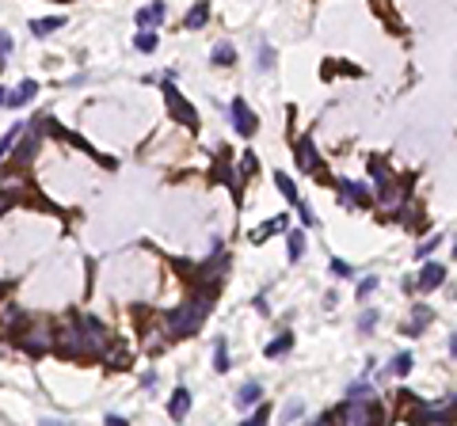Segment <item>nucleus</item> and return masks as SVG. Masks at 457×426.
<instances>
[{"label":"nucleus","instance_id":"obj_1","mask_svg":"<svg viewBox=\"0 0 457 426\" xmlns=\"http://www.w3.org/2000/svg\"><path fill=\"white\" fill-rule=\"evenodd\" d=\"M213 297H217V289H213V286H202V282H198L195 293H191L187 301L180 304V309H171L168 316H164V335H171V339H187V335H195V331L202 328V320L210 316Z\"/></svg>","mask_w":457,"mask_h":426},{"label":"nucleus","instance_id":"obj_2","mask_svg":"<svg viewBox=\"0 0 457 426\" xmlns=\"http://www.w3.org/2000/svg\"><path fill=\"white\" fill-rule=\"evenodd\" d=\"M385 415L381 400H347L339 403L335 411H328V423H377Z\"/></svg>","mask_w":457,"mask_h":426},{"label":"nucleus","instance_id":"obj_3","mask_svg":"<svg viewBox=\"0 0 457 426\" xmlns=\"http://www.w3.org/2000/svg\"><path fill=\"white\" fill-rule=\"evenodd\" d=\"M412 423H419V426H434V423H449L454 418V392L446 396V400H438V403H419V407H412Z\"/></svg>","mask_w":457,"mask_h":426},{"label":"nucleus","instance_id":"obj_4","mask_svg":"<svg viewBox=\"0 0 457 426\" xmlns=\"http://www.w3.org/2000/svg\"><path fill=\"white\" fill-rule=\"evenodd\" d=\"M16 346L27 354H46V350H54V331L46 324H31V328H23L16 335Z\"/></svg>","mask_w":457,"mask_h":426},{"label":"nucleus","instance_id":"obj_5","mask_svg":"<svg viewBox=\"0 0 457 426\" xmlns=\"http://www.w3.org/2000/svg\"><path fill=\"white\" fill-rule=\"evenodd\" d=\"M164 103H168V111H171V118L176 122H183V126H198V115H195V106L183 99V91L176 88V84L164 76Z\"/></svg>","mask_w":457,"mask_h":426},{"label":"nucleus","instance_id":"obj_6","mask_svg":"<svg viewBox=\"0 0 457 426\" xmlns=\"http://www.w3.org/2000/svg\"><path fill=\"white\" fill-rule=\"evenodd\" d=\"M81 324H84V354H103L107 346H111V331L99 324V320H92V316H81Z\"/></svg>","mask_w":457,"mask_h":426},{"label":"nucleus","instance_id":"obj_7","mask_svg":"<svg viewBox=\"0 0 457 426\" xmlns=\"http://www.w3.org/2000/svg\"><path fill=\"white\" fill-rule=\"evenodd\" d=\"M228 115H233V130L240 133V137H255V130H259V118H255V111L244 103V99H233L228 103Z\"/></svg>","mask_w":457,"mask_h":426},{"label":"nucleus","instance_id":"obj_8","mask_svg":"<svg viewBox=\"0 0 457 426\" xmlns=\"http://www.w3.org/2000/svg\"><path fill=\"white\" fill-rule=\"evenodd\" d=\"M225 274H228V255H221V251H213V259H206L202 267H198V282L213 286V289L225 282Z\"/></svg>","mask_w":457,"mask_h":426},{"label":"nucleus","instance_id":"obj_9","mask_svg":"<svg viewBox=\"0 0 457 426\" xmlns=\"http://www.w3.org/2000/svg\"><path fill=\"white\" fill-rule=\"evenodd\" d=\"M294 156H297V168H301V172H320V160H317V145H312V137H297Z\"/></svg>","mask_w":457,"mask_h":426},{"label":"nucleus","instance_id":"obj_10","mask_svg":"<svg viewBox=\"0 0 457 426\" xmlns=\"http://www.w3.org/2000/svg\"><path fill=\"white\" fill-rule=\"evenodd\" d=\"M339 202L343 205H366L370 202V190L354 179H339Z\"/></svg>","mask_w":457,"mask_h":426},{"label":"nucleus","instance_id":"obj_11","mask_svg":"<svg viewBox=\"0 0 457 426\" xmlns=\"http://www.w3.org/2000/svg\"><path fill=\"white\" fill-rule=\"evenodd\" d=\"M442 282H446V267H442V262H427L423 271H419V278H416V289H427V293H431V289H438Z\"/></svg>","mask_w":457,"mask_h":426},{"label":"nucleus","instance_id":"obj_12","mask_svg":"<svg viewBox=\"0 0 457 426\" xmlns=\"http://www.w3.org/2000/svg\"><path fill=\"white\" fill-rule=\"evenodd\" d=\"M34 96H39V84H34V80H23L16 91H8V96H4V103H8L12 111H19V106H27Z\"/></svg>","mask_w":457,"mask_h":426},{"label":"nucleus","instance_id":"obj_13","mask_svg":"<svg viewBox=\"0 0 457 426\" xmlns=\"http://www.w3.org/2000/svg\"><path fill=\"white\" fill-rule=\"evenodd\" d=\"M187 411H191V392H187V388H176V392L168 396V415L176 418V423H183Z\"/></svg>","mask_w":457,"mask_h":426},{"label":"nucleus","instance_id":"obj_14","mask_svg":"<svg viewBox=\"0 0 457 426\" xmlns=\"http://www.w3.org/2000/svg\"><path fill=\"white\" fill-rule=\"evenodd\" d=\"M0 190H4V194H12V198H27V194H31V179H27V175L8 172L4 179H0Z\"/></svg>","mask_w":457,"mask_h":426},{"label":"nucleus","instance_id":"obj_15","mask_svg":"<svg viewBox=\"0 0 457 426\" xmlns=\"http://www.w3.org/2000/svg\"><path fill=\"white\" fill-rule=\"evenodd\" d=\"M164 16H168V8H164L160 0L156 4H149V8H138V16H134V23L138 27H160Z\"/></svg>","mask_w":457,"mask_h":426},{"label":"nucleus","instance_id":"obj_16","mask_svg":"<svg viewBox=\"0 0 457 426\" xmlns=\"http://www.w3.org/2000/svg\"><path fill=\"white\" fill-rule=\"evenodd\" d=\"M434 320V312L427 309V304H416V312H412V320L404 324V335H423V328Z\"/></svg>","mask_w":457,"mask_h":426},{"label":"nucleus","instance_id":"obj_17","mask_svg":"<svg viewBox=\"0 0 457 426\" xmlns=\"http://www.w3.org/2000/svg\"><path fill=\"white\" fill-rule=\"evenodd\" d=\"M370 175H374V187H377V194H381L385 187H392V172H389V164L385 160H377V156H370Z\"/></svg>","mask_w":457,"mask_h":426},{"label":"nucleus","instance_id":"obj_18","mask_svg":"<svg viewBox=\"0 0 457 426\" xmlns=\"http://www.w3.org/2000/svg\"><path fill=\"white\" fill-rule=\"evenodd\" d=\"M259 400H263V385H259V381H248V385H240L237 407H255Z\"/></svg>","mask_w":457,"mask_h":426},{"label":"nucleus","instance_id":"obj_19","mask_svg":"<svg viewBox=\"0 0 457 426\" xmlns=\"http://www.w3.org/2000/svg\"><path fill=\"white\" fill-rule=\"evenodd\" d=\"M206 19H210V4H206V0H198L195 8L187 12L183 27H187V31H202V27H206Z\"/></svg>","mask_w":457,"mask_h":426},{"label":"nucleus","instance_id":"obj_20","mask_svg":"<svg viewBox=\"0 0 457 426\" xmlns=\"http://www.w3.org/2000/svg\"><path fill=\"white\" fill-rule=\"evenodd\" d=\"M16 141H19V137H16ZM39 145H42V141H39V133H27V137L19 141L16 160H19V164H31V160H34V153H39Z\"/></svg>","mask_w":457,"mask_h":426},{"label":"nucleus","instance_id":"obj_21","mask_svg":"<svg viewBox=\"0 0 457 426\" xmlns=\"http://www.w3.org/2000/svg\"><path fill=\"white\" fill-rule=\"evenodd\" d=\"M99 358H103V361H111L114 369H126V366H130V354H126V346H118L114 339H111V346H107V350L99 354Z\"/></svg>","mask_w":457,"mask_h":426},{"label":"nucleus","instance_id":"obj_22","mask_svg":"<svg viewBox=\"0 0 457 426\" xmlns=\"http://www.w3.org/2000/svg\"><path fill=\"white\" fill-rule=\"evenodd\" d=\"M57 27H65V19H61V16H50V19H34V23H31V34H34V38H46V34H54Z\"/></svg>","mask_w":457,"mask_h":426},{"label":"nucleus","instance_id":"obj_23","mask_svg":"<svg viewBox=\"0 0 457 426\" xmlns=\"http://www.w3.org/2000/svg\"><path fill=\"white\" fill-rule=\"evenodd\" d=\"M286 255H290V262H297L305 255V232L301 229H294L290 236H286Z\"/></svg>","mask_w":457,"mask_h":426},{"label":"nucleus","instance_id":"obj_24","mask_svg":"<svg viewBox=\"0 0 457 426\" xmlns=\"http://www.w3.org/2000/svg\"><path fill=\"white\" fill-rule=\"evenodd\" d=\"M213 65L217 69H225V65H233V61H237V49H233V42H217V46H213Z\"/></svg>","mask_w":457,"mask_h":426},{"label":"nucleus","instance_id":"obj_25","mask_svg":"<svg viewBox=\"0 0 457 426\" xmlns=\"http://www.w3.org/2000/svg\"><path fill=\"white\" fill-rule=\"evenodd\" d=\"M290 346H294V335H290V331H282L278 339H270V343L263 346V354H267V358H278V354H286Z\"/></svg>","mask_w":457,"mask_h":426},{"label":"nucleus","instance_id":"obj_26","mask_svg":"<svg viewBox=\"0 0 457 426\" xmlns=\"http://www.w3.org/2000/svg\"><path fill=\"white\" fill-rule=\"evenodd\" d=\"M156 42H160V38H156V31H153V27H141V31L134 34V46H138L141 54H153V49H156Z\"/></svg>","mask_w":457,"mask_h":426},{"label":"nucleus","instance_id":"obj_27","mask_svg":"<svg viewBox=\"0 0 457 426\" xmlns=\"http://www.w3.org/2000/svg\"><path fill=\"white\" fill-rule=\"evenodd\" d=\"M255 69H259V73H270V69H275V49H270L267 42L255 49Z\"/></svg>","mask_w":457,"mask_h":426},{"label":"nucleus","instance_id":"obj_28","mask_svg":"<svg viewBox=\"0 0 457 426\" xmlns=\"http://www.w3.org/2000/svg\"><path fill=\"white\" fill-rule=\"evenodd\" d=\"M213 369H217V373H228V346H225V339L213 343Z\"/></svg>","mask_w":457,"mask_h":426},{"label":"nucleus","instance_id":"obj_29","mask_svg":"<svg viewBox=\"0 0 457 426\" xmlns=\"http://www.w3.org/2000/svg\"><path fill=\"white\" fill-rule=\"evenodd\" d=\"M23 130H27V126H23V122H16V126H12L8 133H4V137H0V160H4V156L12 153V145H16V137H19V133H23Z\"/></svg>","mask_w":457,"mask_h":426},{"label":"nucleus","instance_id":"obj_30","mask_svg":"<svg viewBox=\"0 0 457 426\" xmlns=\"http://www.w3.org/2000/svg\"><path fill=\"white\" fill-rule=\"evenodd\" d=\"M275 183H278V190H282L290 202H297V183L290 179V175H286V172H275Z\"/></svg>","mask_w":457,"mask_h":426},{"label":"nucleus","instance_id":"obj_31","mask_svg":"<svg viewBox=\"0 0 457 426\" xmlns=\"http://www.w3.org/2000/svg\"><path fill=\"white\" fill-rule=\"evenodd\" d=\"M412 366H416V358H412V354L408 350H404V354H396V358H392V373H396V377H404V373H412Z\"/></svg>","mask_w":457,"mask_h":426},{"label":"nucleus","instance_id":"obj_32","mask_svg":"<svg viewBox=\"0 0 457 426\" xmlns=\"http://www.w3.org/2000/svg\"><path fill=\"white\" fill-rule=\"evenodd\" d=\"M278 229H286V217H275V221H267L263 229H255V232H252V240H255V244H263V240H267L270 232H278Z\"/></svg>","mask_w":457,"mask_h":426},{"label":"nucleus","instance_id":"obj_33","mask_svg":"<svg viewBox=\"0 0 457 426\" xmlns=\"http://www.w3.org/2000/svg\"><path fill=\"white\" fill-rule=\"evenodd\" d=\"M347 400H377V392L366 385V381H359V385L347 388Z\"/></svg>","mask_w":457,"mask_h":426},{"label":"nucleus","instance_id":"obj_34","mask_svg":"<svg viewBox=\"0 0 457 426\" xmlns=\"http://www.w3.org/2000/svg\"><path fill=\"white\" fill-rule=\"evenodd\" d=\"M377 320H381V312H377V309H366V312L359 316V331H362V335H370V331L377 328Z\"/></svg>","mask_w":457,"mask_h":426},{"label":"nucleus","instance_id":"obj_35","mask_svg":"<svg viewBox=\"0 0 457 426\" xmlns=\"http://www.w3.org/2000/svg\"><path fill=\"white\" fill-rule=\"evenodd\" d=\"M377 282H381L377 274H370V278H362V282H359V301H366V297L374 293V289H377Z\"/></svg>","mask_w":457,"mask_h":426},{"label":"nucleus","instance_id":"obj_36","mask_svg":"<svg viewBox=\"0 0 457 426\" xmlns=\"http://www.w3.org/2000/svg\"><path fill=\"white\" fill-rule=\"evenodd\" d=\"M438 244H442V236H427L423 244L416 247V259H427V255H431V251H434V247H438Z\"/></svg>","mask_w":457,"mask_h":426},{"label":"nucleus","instance_id":"obj_37","mask_svg":"<svg viewBox=\"0 0 457 426\" xmlns=\"http://www.w3.org/2000/svg\"><path fill=\"white\" fill-rule=\"evenodd\" d=\"M332 274L335 278H354V267L351 262H343V259H332Z\"/></svg>","mask_w":457,"mask_h":426},{"label":"nucleus","instance_id":"obj_38","mask_svg":"<svg viewBox=\"0 0 457 426\" xmlns=\"http://www.w3.org/2000/svg\"><path fill=\"white\" fill-rule=\"evenodd\" d=\"M267 418H270V407H267V403H259V407L248 415V426H259V423H267Z\"/></svg>","mask_w":457,"mask_h":426},{"label":"nucleus","instance_id":"obj_39","mask_svg":"<svg viewBox=\"0 0 457 426\" xmlns=\"http://www.w3.org/2000/svg\"><path fill=\"white\" fill-rule=\"evenodd\" d=\"M252 172H255V153H244V160H240V179L252 175Z\"/></svg>","mask_w":457,"mask_h":426},{"label":"nucleus","instance_id":"obj_40","mask_svg":"<svg viewBox=\"0 0 457 426\" xmlns=\"http://www.w3.org/2000/svg\"><path fill=\"white\" fill-rule=\"evenodd\" d=\"M297 213H301V225H309V229H312V225H317V213H312V210H309V205H305V202H297Z\"/></svg>","mask_w":457,"mask_h":426},{"label":"nucleus","instance_id":"obj_41","mask_svg":"<svg viewBox=\"0 0 457 426\" xmlns=\"http://www.w3.org/2000/svg\"><path fill=\"white\" fill-rule=\"evenodd\" d=\"M8 210H16V198L12 194H4V190H0V217H4V213Z\"/></svg>","mask_w":457,"mask_h":426},{"label":"nucleus","instance_id":"obj_42","mask_svg":"<svg viewBox=\"0 0 457 426\" xmlns=\"http://www.w3.org/2000/svg\"><path fill=\"white\" fill-rule=\"evenodd\" d=\"M301 411H305V407H301V403L294 400V403H286V407H282V415H286V418H297V415H301Z\"/></svg>","mask_w":457,"mask_h":426},{"label":"nucleus","instance_id":"obj_43","mask_svg":"<svg viewBox=\"0 0 457 426\" xmlns=\"http://www.w3.org/2000/svg\"><path fill=\"white\" fill-rule=\"evenodd\" d=\"M8 49H12V38H8V34H4V31H0V58H4Z\"/></svg>","mask_w":457,"mask_h":426},{"label":"nucleus","instance_id":"obj_44","mask_svg":"<svg viewBox=\"0 0 457 426\" xmlns=\"http://www.w3.org/2000/svg\"><path fill=\"white\" fill-rule=\"evenodd\" d=\"M4 96H8V91H4V88H0V106H4Z\"/></svg>","mask_w":457,"mask_h":426},{"label":"nucleus","instance_id":"obj_45","mask_svg":"<svg viewBox=\"0 0 457 426\" xmlns=\"http://www.w3.org/2000/svg\"><path fill=\"white\" fill-rule=\"evenodd\" d=\"M0 69H4V58H0Z\"/></svg>","mask_w":457,"mask_h":426},{"label":"nucleus","instance_id":"obj_46","mask_svg":"<svg viewBox=\"0 0 457 426\" xmlns=\"http://www.w3.org/2000/svg\"><path fill=\"white\" fill-rule=\"evenodd\" d=\"M0 293H4V286H0Z\"/></svg>","mask_w":457,"mask_h":426}]
</instances>
